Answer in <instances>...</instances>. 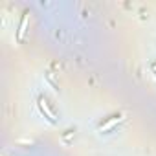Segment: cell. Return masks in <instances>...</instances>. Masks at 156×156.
Returning a JSON list of instances; mask_svg holds the SVG:
<instances>
[{
  "mask_svg": "<svg viewBox=\"0 0 156 156\" xmlns=\"http://www.w3.org/2000/svg\"><path fill=\"white\" fill-rule=\"evenodd\" d=\"M26 22H28V17H24V20H22V24H20V31H18V39H22V35H24V29H26Z\"/></svg>",
  "mask_w": 156,
  "mask_h": 156,
  "instance_id": "6da1fadb",
  "label": "cell"
}]
</instances>
